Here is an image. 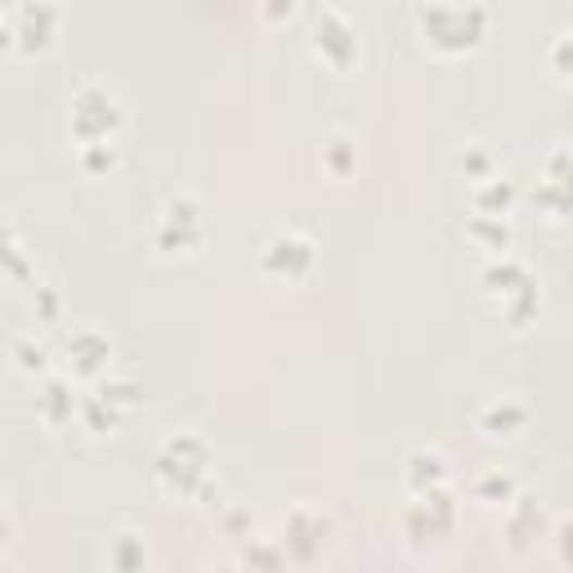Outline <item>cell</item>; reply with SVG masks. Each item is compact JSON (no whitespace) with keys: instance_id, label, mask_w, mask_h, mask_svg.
Here are the masks:
<instances>
[{"instance_id":"6da1fadb","label":"cell","mask_w":573,"mask_h":573,"mask_svg":"<svg viewBox=\"0 0 573 573\" xmlns=\"http://www.w3.org/2000/svg\"><path fill=\"white\" fill-rule=\"evenodd\" d=\"M54 23H59V14H54L50 5H32V0H23V5L5 10V36H14L23 50H32L36 41H46Z\"/></svg>"},{"instance_id":"7a4b0ae2","label":"cell","mask_w":573,"mask_h":573,"mask_svg":"<svg viewBox=\"0 0 573 573\" xmlns=\"http://www.w3.org/2000/svg\"><path fill=\"white\" fill-rule=\"evenodd\" d=\"M112 99L99 90V86H86L82 95H76V108H72V122H76V130H82L86 139H95V135H103L108 126H112Z\"/></svg>"}]
</instances>
